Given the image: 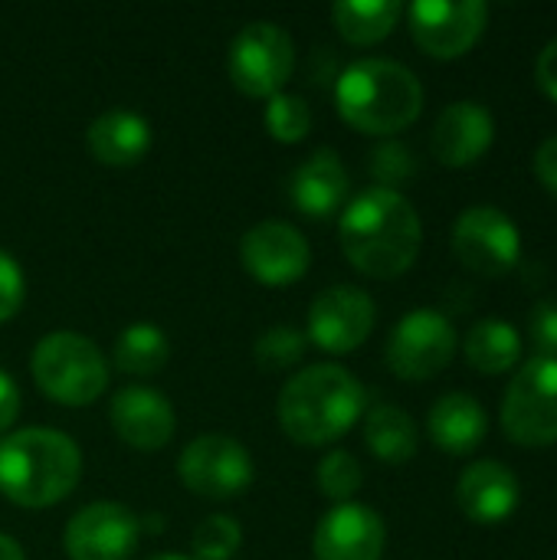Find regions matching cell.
I'll return each mask as SVG.
<instances>
[{
  "mask_svg": "<svg viewBox=\"0 0 557 560\" xmlns=\"http://www.w3.org/2000/svg\"><path fill=\"white\" fill-rule=\"evenodd\" d=\"M466 361L479 371V374H506L519 364L522 358V341L519 331L502 322V318H483L473 325V331L466 335Z\"/></svg>",
  "mask_w": 557,
  "mask_h": 560,
  "instance_id": "cb8c5ba5",
  "label": "cell"
},
{
  "mask_svg": "<svg viewBox=\"0 0 557 560\" xmlns=\"http://www.w3.org/2000/svg\"><path fill=\"white\" fill-rule=\"evenodd\" d=\"M36 387L62 407H89L108 387V361L92 338L76 331H49L36 341L33 358Z\"/></svg>",
  "mask_w": 557,
  "mask_h": 560,
  "instance_id": "5b68a950",
  "label": "cell"
},
{
  "mask_svg": "<svg viewBox=\"0 0 557 560\" xmlns=\"http://www.w3.org/2000/svg\"><path fill=\"white\" fill-rule=\"evenodd\" d=\"M16 417H20V390L13 377L0 371V433H7Z\"/></svg>",
  "mask_w": 557,
  "mask_h": 560,
  "instance_id": "e575fe53",
  "label": "cell"
},
{
  "mask_svg": "<svg viewBox=\"0 0 557 560\" xmlns=\"http://www.w3.org/2000/svg\"><path fill=\"white\" fill-rule=\"evenodd\" d=\"M453 253L463 269L483 279H499L515 269L522 256V233L506 210L476 203L453 223Z\"/></svg>",
  "mask_w": 557,
  "mask_h": 560,
  "instance_id": "9c48e42d",
  "label": "cell"
},
{
  "mask_svg": "<svg viewBox=\"0 0 557 560\" xmlns=\"http://www.w3.org/2000/svg\"><path fill=\"white\" fill-rule=\"evenodd\" d=\"M82 476L79 446L59 430H16L0 440V492L20 509H49L72 495Z\"/></svg>",
  "mask_w": 557,
  "mask_h": 560,
  "instance_id": "3957f363",
  "label": "cell"
},
{
  "mask_svg": "<svg viewBox=\"0 0 557 560\" xmlns=\"http://www.w3.org/2000/svg\"><path fill=\"white\" fill-rule=\"evenodd\" d=\"M108 420H112V430L118 433V440L141 453L164 450L171 443L174 423H177L167 397L151 387L118 390L108 404Z\"/></svg>",
  "mask_w": 557,
  "mask_h": 560,
  "instance_id": "2e32d148",
  "label": "cell"
},
{
  "mask_svg": "<svg viewBox=\"0 0 557 560\" xmlns=\"http://www.w3.org/2000/svg\"><path fill=\"white\" fill-rule=\"evenodd\" d=\"M240 262L256 282L269 289H282V285L299 282L309 272L312 249H309V240L292 223L266 220V223H256L243 236Z\"/></svg>",
  "mask_w": 557,
  "mask_h": 560,
  "instance_id": "5bb4252c",
  "label": "cell"
},
{
  "mask_svg": "<svg viewBox=\"0 0 557 560\" xmlns=\"http://www.w3.org/2000/svg\"><path fill=\"white\" fill-rule=\"evenodd\" d=\"M489 20V7L483 0H417L407 10L414 43L433 59H460L466 56Z\"/></svg>",
  "mask_w": 557,
  "mask_h": 560,
  "instance_id": "8fae6325",
  "label": "cell"
},
{
  "mask_svg": "<svg viewBox=\"0 0 557 560\" xmlns=\"http://www.w3.org/2000/svg\"><path fill=\"white\" fill-rule=\"evenodd\" d=\"M361 381L338 364H315L292 374L279 394V427L299 446H328L364 417Z\"/></svg>",
  "mask_w": 557,
  "mask_h": 560,
  "instance_id": "7a4b0ae2",
  "label": "cell"
},
{
  "mask_svg": "<svg viewBox=\"0 0 557 560\" xmlns=\"http://www.w3.org/2000/svg\"><path fill=\"white\" fill-rule=\"evenodd\" d=\"M341 253L348 262L371 279L404 276L423 243V226L414 203L401 190L371 187L355 197L338 223Z\"/></svg>",
  "mask_w": 557,
  "mask_h": 560,
  "instance_id": "6da1fadb",
  "label": "cell"
},
{
  "mask_svg": "<svg viewBox=\"0 0 557 560\" xmlns=\"http://www.w3.org/2000/svg\"><path fill=\"white\" fill-rule=\"evenodd\" d=\"M295 66L292 36L269 20L246 23L230 43V79L250 98H272L282 92Z\"/></svg>",
  "mask_w": 557,
  "mask_h": 560,
  "instance_id": "52a82bcc",
  "label": "cell"
},
{
  "mask_svg": "<svg viewBox=\"0 0 557 560\" xmlns=\"http://www.w3.org/2000/svg\"><path fill=\"white\" fill-rule=\"evenodd\" d=\"M364 443L381 463L401 466L417 456V423L407 410L381 404L364 417Z\"/></svg>",
  "mask_w": 557,
  "mask_h": 560,
  "instance_id": "7402d4cb",
  "label": "cell"
},
{
  "mask_svg": "<svg viewBox=\"0 0 557 560\" xmlns=\"http://www.w3.org/2000/svg\"><path fill=\"white\" fill-rule=\"evenodd\" d=\"M141 522L118 502H92L79 509L62 535L69 560H128L138 548Z\"/></svg>",
  "mask_w": 557,
  "mask_h": 560,
  "instance_id": "4fadbf2b",
  "label": "cell"
},
{
  "mask_svg": "<svg viewBox=\"0 0 557 560\" xmlns=\"http://www.w3.org/2000/svg\"><path fill=\"white\" fill-rule=\"evenodd\" d=\"M190 548L197 560H233L243 548V528L230 515H210L197 525Z\"/></svg>",
  "mask_w": 557,
  "mask_h": 560,
  "instance_id": "83f0119b",
  "label": "cell"
},
{
  "mask_svg": "<svg viewBox=\"0 0 557 560\" xmlns=\"http://www.w3.org/2000/svg\"><path fill=\"white\" fill-rule=\"evenodd\" d=\"M502 430L525 450L557 443V361L532 358L512 377L502 400Z\"/></svg>",
  "mask_w": 557,
  "mask_h": 560,
  "instance_id": "8992f818",
  "label": "cell"
},
{
  "mask_svg": "<svg viewBox=\"0 0 557 560\" xmlns=\"http://www.w3.org/2000/svg\"><path fill=\"white\" fill-rule=\"evenodd\" d=\"M496 141V118L479 102H453L433 125V154L446 167L476 164Z\"/></svg>",
  "mask_w": 557,
  "mask_h": 560,
  "instance_id": "e0dca14e",
  "label": "cell"
},
{
  "mask_svg": "<svg viewBox=\"0 0 557 560\" xmlns=\"http://www.w3.org/2000/svg\"><path fill=\"white\" fill-rule=\"evenodd\" d=\"M338 115L364 135H397L423 112L420 79L394 59H358L335 82Z\"/></svg>",
  "mask_w": 557,
  "mask_h": 560,
  "instance_id": "277c9868",
  "label": "cell"
},
{
  "mask_svg": "<svg viewBox=\"0 0 557 560\" xmlns=\"http://www.w3.org/2000/svg\"><path fill=\"white\" fill-rule=\"evenodd\" d=\"M529 328H532V341H535L538 354L557 361V299H542L532 308Z\"/></svg>",
  "mask_w": 557,
  "mask_h": 560,
  "instance_id": "1f68e13d",
  "label": "cell"
},
{
  "mask_svg": "<svg viewBox=\"0 0 557 560\" xmlns=\"http://www.w3.org/2000/svg\"><path fill=\"white\" fill-rule=\"evenodd\" d=\"M384 522L368 505H335L315 528V560H381L384 555Z\"/></svg>",
  "mask_w": 557,
  "mask_h": 560,
  "instance_id": "9a60e30c",
  "label": "cell"
},
{
  "mask_svg": "<svg viewBox=\"0 0 557 560\" xmlns=\"http://www.w3.org/2000/svg\"><path fill=\"white\" fill-rule=\"evenodd\" d=\"M0 560H26L23 548L10 535H0Z\"/></svg>",
  "mask_w": 557,
  "mask_h": 560,
  "instance_id": "d590c367",
  "label": "cell"
},
{
  "mask_svg": "<svg viewBox=\"0 0 557 560\" xmlns=\"http://www.w3.org/2000/svg\"><path fill=\"white\" fill-rule=\"evenodd\" d=\"M348 171L332 148L312 151L289 177V200L295 203L299 213L312 220H328L345 207L348 197Z\"/></svg>",
  "mask_w": 557,
  "mask_h": 560,
  "instance_id": "d6986e66",
  "label": "cell"
},
{
  "mask_svg": "<svg viewBox=\"0 0 557 560\" xmlns=\"http://www.w3.org/2000/svg\"><path fill=\"white\" fill-rule=\"evenodd\" d=\"M23 295H26V279H23V269L20 262L0 249V325L10 322L20 305H23Z\"/></svg>",
  "mask_w": 557,
  "mask_h": 560,
  "instance_id": "4dcf8cb0",
  "label": "cell"
},
{
  "mask_svg": "<svg viewBox=\"0 0 557 560\" xmlns=\"http://www.w3.org/2000/svg\"><path fill=\"white\" fill-rule=\"evenodd\" d=\"M305 331L299 328H289V325H276L269 331L259 335L256 341V364L269 374H279V371H292L302 358H305Z\"/></svg>",
  "mask_w": 557,
  "mask_h": 560,
  "instance_id": "4316f807",
  "label": "cell"
},
{
  "mask_svg": "<svg viewBox=\"0 0 557 560\" xmlns=\"http://www.w3.org/2000/svg\"><path fill=\"white\" fill-rule=\"evenodd\" d=\"M263 121H266V131L279 144H299L312 128V108H309V102L302 95L279 92V95L266 98Z\"/></svg>",
  "mask_w": 557,
  "mask_h": 560,
  "instance_id": "484cf974",
  "label": "cell"
},
{
  "mask_svg": "<svg viewBox=\"0 0 557 560\" xmlns=\"http://www.w3.org/2000/svg\"><path fill=\"white\" fill-rule=\"evenodd\" d=\"M151 560H194V558H184V555H161V558H151Z\"/></svg>",
  "mask_w": 557,
  "mask_h": 560,
  "instance_id": "8d00e7d4",
  "label": "cell"
},
{
  "mask_svg": "<svg viewBox=\"0 0 557 560\" xmlns=\"http://www.w3.org/2000/svg\"><path fill=\"white\" fill-rule=\"evenodd\" d=\"M404 7L397 0H338L332 20L338 33L355 46H374L397 26Z\"/></svg>",
  "mask_w": 557,
  "mask_h": 560,
  "instance_id": "603a6c76",
  "label": "cell"
},
{
  "mask_svg": "<svg viewBox=\"0 0 557 560\" xmlns=\"http://www.w3.org/2000/svg\"><path fill=\"white\" fill-rule=\"evenodd\" d=\"M85 144L105 167H135L151 151V125L138 112L112 108L89 125Z\"/></svg>",
  "mask_w": 557,
  "mask_h": 560,
  "instance_id": "ffe728a7",
  "label": "cell"
},
{
  "mask_svg": "<svg viewBox=\"0 0 557 560\" xmlns=\"http://www.w3.org/2000/svg\"><path fill=\"white\" fill-rule=\"evenodd\" d=\"M522 486L506 463L479 459L456 482V502L476 525H499L519 509Z\"/></svg>",
  "mask_w": 557,
  "mask_h": 560,
  "instance_id": "ac0fdd59",
  "label": "cell"
},
{
  "mask_svg": "<svg viewBox=\"0 0 557 560\" xmlns=\"http://www.w3.org/2000/svg\"><path fill=\"white\" fill-rule=\"evenodd\" d=\"M368 167H371V177L378 180L381 190H397L401 184H407L417 174L414 151L401 141H384L381 148H374Z\"/></svg>",
  "mask_w": 557,
  "mask_h": 560,
  "instance_id": "f546056e",
  "label": "cell"
},
{
  "mask_svg": "<svg viewBox=\"0 0 557 560\" xmlns=\"http://www.w3.org/2000/svg\"><path fill=\"white\" fill-rule=\"evenodd\" d=\"M315 482H318V489H322L325 499L345 505L348 499L358 495V489H361V482H364V469H361V463H358L351 453L332 450V453L318 463Z\"/></svg>",
  "mask_w": 557,
  "mask_h": 560,
  "instance_id": "f1b7e54d",
  "label": "cell"
},
{
  "mask_svg": "<svg viewBox=\"0 0 557 560\" xmlns=\"http://www.w3.org/2000/svg\"><path fill=\"white\" fill-rule=\"evenodd\" d=\"M535 177L557 197V135L542 141V148L535 151Z\"/></svg>",
  "mask_w": 557,
  "mask_h": 560,
  "instance_id": "836d02e7",
  "label": "cell"
},
{
  "mask_svg": "<svg viewBox=\"0 0 557 560\" xmlns=\"http://www.w3.org/2000/svg\"><path fill=\"white\" fill-rule=\"evenodd\" d=\"M167 358H171L167 335L158 325H148V322L128 325L118 335V341H115V364H118V371L135 374V377L158 374L167 364Z\"/></svg>",
  "mask_w": 557,
  "mask_h": 560,
  "instance_id": "d4e9b609",
  "label": "cell"
},
{
  "mask_svg": "<svg viewBox=\"0 0 557 560\" xmlns=\"http://www.w3.org/2000/svg\"><path fill=\"white\" fill-rule=\"evenodd\" d=\"M177 476L187 492L207 502H230L253 486V456L233 436L207 433L184 446Z\"/></svg>",
  "mask_w": 557,
  "mask_h": 560,
  "instance_id": "ba28073f",
  "label": "cell"
},
{
  "mask_svg": "<svg viewBox=\"0 0 557 560\" xmlns=\"http://www.w3.org/2000/svg\"><path fill=\"white\" fill-rule=\"evenodd\" d=\"M456 354V328L437 308L407 312L387 341V368L401 381H430L450 368Z\"/></svg>",
  "mask_w": 557,
  "mask_h": 560,
  "instance_id": "30bf717a",
  "label": "cell"
},
{
  "mask_svg": "<svg viewBox=\"0 0 557 560\" xmlns=\"http://www.w3.org/2000/svg\"><path fill=\"white\" fill-rule=\"evenodd\" d=\"M427 430H430V440L437 443V450H443L450 456H469L483 446L489 420L476 397L446 394L433 404Z\"/></svg>",
  "mask_w": 557,
  "mask_h": 560,
  "instance_id": "44dd1931",
  "label": "cell"
},
{
  "mask_svg": "<svg viewBox=\"0 0 557 560\" xmlns=\"http://www.w3.org/2000/svg\"><path fill=\"white\" fill-rule=\"evenodd\" d=\"M374 299L355 285H332L309 308V341L328 354L358 351L374 331Z\"/></svg>",
  "mask_w": 557,
  "mask_h": 560,
  "instance_id": "7c38bea8",
  "label": "cell"
},
{
  "mask_svg": "<svg viewBox=\"0 0 557 560\" xmlns=\"http://www.w3.org/2000/svg\"><path fill=\"white\" fill-rule=\"evenodd\" d=\"M535 79H538V89H542L548 98H555L557 102V39H552V43L538 52Z\"/></svg>",
  "mask_w": 557,
  "mask_h": 560,
  "instance_id": "d6a6232c",
  "label": "cell"
}]
</instances>
